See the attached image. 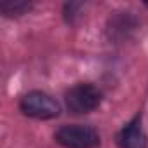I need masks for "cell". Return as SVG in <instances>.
<instances>
[{
    "label": "cell",
    "mask_w": 148,
    "mask_h": 148,
    "mask_svg": "<svg viewBox=\"0 0 148 148\" xmlns=\"http://www.w3.org/2000/svg\"><path fill=\"white\" fill-rule=\"evenodd\" d=\"M56 141L64 148H94L99 145V134L91 125L71 124L63 125L54 134Z\"/></svg>",
    "instance_id": "obj_1"
},
{
    "label": "cell",
    "mask_w": 148,
    "mask_h": 148,
    "mask_svg": "<svg viewBox=\"0 0 148 148\" xmlns=\"http://www.w3.org/2000/svg\"><path fill=\"white\" fill-rule=\"evenodd\" d=\"M64 101L71 113H91L101 103V91L92 84H77L66 91Z\"/></svg>",
    "instance_id": "obj_2"
},
{
    "label": "cell",
    "mask_w": 148,
    "mask_h": 148,
    "mask_svg": "<svg viewBox=\"0 0 148 148\" xmlns=\"http://www.w3.org/2000/svg\"><path fill=\"white\" fill-rule=\"evenodd\" d=\"M19 108L25 115L33 117V119H40V120L54 119L61 112L59 103L52 96H49L42 91H32V92L25 94L19 101Z\"/></svg>",
    "instance_id": "obj_3"
},
{
    "label": "cell",
    "mask_w": 148,
    "mask_h": 148,
    "mask_svg": "<svg viewBox=\"0 0 148 148\" xmlns=\"http://www.w3.org/2000/svg\"><path fill=\"white\" fill-rule=\"evenodd\" d=\"M120 148H146V134L141 127V115H136L117 134Z\"/></svg>",
    "instance_id": "obj_4"
},
{
    "label": "cell",
    "mask_w": 148,
    "mask_h": 148,
    "mask_svg": "<svg viewBox=\"0 0 148 148\" xmlns=\"http://www.w3.org/2000/svg\"><path fill=\"white\" fill-rule=\"evenodd\" d=\"M30 9V4L26 2H5L0 5V11L4 12V16H21Z\"/></svg>",
    "instance_id": "obj_5"
},
{
    "label": "cell",
    "mask_w": 148,
    "mask_h": 148,
    "mask_svg": "<svg viewBox=\"0 0 148 148\" xmlns=\"http://www.w3.org/2000/svg\"><path fill=\"white\" fill-rule=\"evenodd\" d=\"M146 5H148V4H146Z\"/></svg>",
    "instance_id": "obj_6"
}]
</instances>
